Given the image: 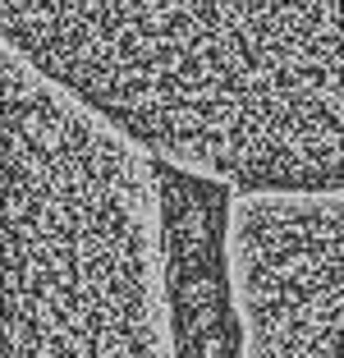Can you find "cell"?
Wrapping results in <instances>:
<instances>
[{
  "mask_svg": "<svg viewBox=\"0 0 344 358\" xmlns=\"http://www.w3.org/2000/svg\"><path fill=\"white\" fill-rule=\"evenodd\" d=\"M5 51L239 198L344 193V0H5Z\"/></svg>",
  "mask_w": 344,
  "mask_h": 358,
  "instance_id": "6da1fadb",
  "label": "cell"
}]
</instances>
